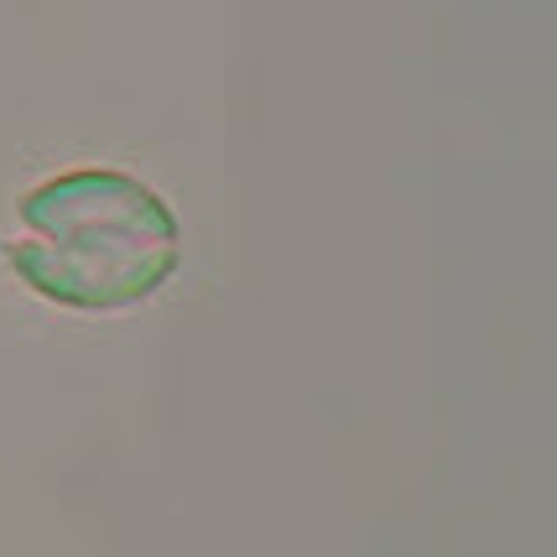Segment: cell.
Here are the masks:
<instances>
[{
    "mask_svg": "<svg viewBox=\"0 0 557 557\" xmlns=\"http://www.w3.org/2000/svg\"><path fill=\"white\" fill-rule=\"evenodd\" d=\"M5 261L42 302L121 313L168 287L183 230L168 198L121 168H73L16 203Z\"/></svg>",
    "mask_w": 557,
    "mask_h": 557,
    "instance_id": "6da1fadb",
    "label": "cell"
}]
</instances>
